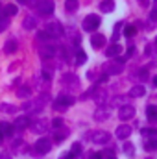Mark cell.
I'll return each instance as SVG.
<instances>
[{"label": "cell", "instance_id": "cell-1", "mask_svg": "<svg viewBox=\"0 0 157 159\" xmlns=\"http://www.w3.org/2000/svg\"><path fill=\"white\" fill-rule=\"evenodd\" d=\"M74 102H76V98H74V96H70V94H59V96H57V100L54 102V109L63 111V109L70 107Z\"/></svg>", "mask_w": 157, "mask_h": 159}, {"label": "cell", "instance_id": "cell-7", "mask_svg": "<svg viewBox=\"0 0 157 159\" xmlns=\"http://www.w3.org/2000/svg\"><path fill=\"white\" fill-rule=\"evenodd\" d=\"M44 102H46V98H44V96L35 98V100H32V102H26V104H24V109H26V111L39 113V111H43V107H44Z\"/></svg>", "mask_w": 157, "mask_h": 159}, {"label": "cell", "instance_id": "cell-13", "mask_svg": "<svg viewBox=\"0 0 157 159\" xmlns=\"http://www.w3.org/2000/svg\"><path fill=\"white\" fill-rule=\"evenodd\" d=\"M67 137H69V129H67L65 126L56 128V131H54V141H56V143H63Z\"/></svg>", "mask_w": 157, "mask_h": 159}, {"label": "cell", "instance_id": "cell-45", "mask_svg": "<svg viewBox=\"0 0 157 159\" xmlns=\"http://www.w3.org/2000/svg\"><path fill=\"white\" fill-rule=\"evenodd\" d=\"M20 2H26V0H20Z\"/></svg>", "mask_w": 157, "mask_h": 159}, {"label": "cell", "instance_id": "cell-19", "mask_svg": "<svg viewBox=\"0 0 157 159\" xmlns=\"http://www.w3.org/2000/svg\"><path fill=\"white\" fill-rule=\"evenodd\" d=\"M74 61H76V65H83L85 61H87V56H85V52L78 48V50H74Z\"/></svg>", "mask_w": 157, "mask_h": 159}, {"label": "cell", "instance_id": "cell-18", "mask_svg": "<svg viewBox=\"0 0 157 159\" xmlns=\"http://www.w3.org/2000/svg\"><path fill=\"white\" fill-rule=\"evenodd\" d=\"M146 94V89L142 87V85H133L131 89H129V96H133V98H141V96H144Z\"/></svg>", "mask_w": 157, "mask_h": 159}, {"label": "cell", "instance_id": "cell-3", "mask_svg": "<svg viewBox=\"0 0 157 159\" xmlns=\"http://www.w3.org/2000/svg\"><path fill=\"white\" fill-rule=\"evenodd\" d=\"M91 141L94 143V144H107L109 141H111V135L107 133V131H104V129H96V131H91Z\"/></svg>", "mask_w": 157, "mask_h": 159}, {"label": "cell", "instance_id": "cell-14", "mask_svg": "<svg viewBox=\"0 0 157 159\" xmlns=\"http://www.w3.org/2000/svg\"><path fill=\"white\" fill-rule=\"evenodd\" d=\"M122 54V46L118 44V43H113V44H109L107 48H105V56L107 57H117Z\"/></svg>", "mask_w": 157, "mask_h": 159}, {"label": "cell", "instance_id": "cell-9", "mask_svg": "<svg viewBox=\"0 0 157 159\" xmlns=\"http://www.w3.org/2000/svg\"><path fill=\"white\" fill-rule=\"evenodd\" d=\"M37 11H39V15H52L54 13V2L52 0H41V2H37Z\"/></svg>", "mask_w": 157, "mask_h": 159}, {"label": "cell", "instance_id": "cell-28", "mask_svg": "<svg viewBox=\"0 0 157 159\" xmlns=\"http://www.w3.org/2000/svg\"><path fill=\"white\" fill-rule=\"evenodd\" d=\"M41 56H43V57H52V56H56V48L48 44V46H44V48L41 50Z\"/></svg>", "mask_w": 157, "mask_h": 159}, {"label": "cell", "instance_id": "cell-24", "mask_svg": "<svg viewBox=\"0 0 157 159\" xmlns=\"http://www.w3.org/2000/svg\"><path fill=\"white\" fill-rule=\"evenodd\" d=\"M17 48H19V44H17V41L11 39L6 43V46H4V52L6 54H13V52H17Z\"/></svg>", "mask_w": 157, "mask_h": 159}, {"label": "cell", "instance_id": "cell-25", "mask_svg": "<svg viewBox=\"0 0 157 159\" xmlns=\"http://www.w3.org/2000/svg\"><path fill=\"white\" fill-rule=\"evenodd\" d=\"M78 7H79V2H78V0H67V2H65V9H67L69 13L78 11Z\"/></svg>", "mask_w": 157, "mask_h": 159}, {"label": "cell", "instance_id": "cell-15", "mask_svg": "<svg viewBox=\"0 0 157 159\" xmlns=\"http://www.w3.org/2000/svg\"><path fill=\"white\" fill-rule=\"evenodd\" d=\"M13 124H9V122H0V137L4 139V137H11L13 135Z\"/></svg>", "mask_w": 157, "mask_h": 159}, {"label": "cell", "instance_id": "cell-2", "mask_svg": "<svg viewBox=\"0 0 157 159\" xmlns=\"http://www.w3.org/2000/svg\"><path fill=\"white\" fill-rule=\"evenodd\" d=\"M50 150H52V141L46 139V137L39 139V141L34 144V152H35V156H44V154H48Z\"/></svg>", "mask_w": 157, "mask_h": 159}, {"label": "cell", "instance_id": "cell-43", "mask_svg": "<svg viewBox=\"0 0 157 159\" xmlns=\"http://www.w3.org/2000/svg\"><path fill=\"white\" fill-rule=\"evenodd\" d=\"M154 85H155V87H157V76H155V78H154Z\"/></svg>", "mask_w": 157, "mask_h": 159}, {"label": "cell", "instance_id": "cell-20", "mask_svg": "<svg viewBox=\"0 0 157 159\" xmlns=\"http://www.w3.org/2000/svg\"><path fill=\"white\" fill-rule=\"evenodd\" d=\"M141 133H142V137H144L146 141H150V139H157V129L155 128H144Z\"/></svg>", "mask_w": 157, "mask_h": 159}, {"label": "cell", "instance_id": "cell-27", "mask_svg": "<svg viewBox=\"0 0 157 159\" xmlns=\"http://www.w3.org/2000/svg\"><path fill=\"white\" fill-rule=\"evenodd\" d=\"M146 117H148V120H157V107L155 106H148L146 107Z\"/></svg>", "mask_w": 157, "mask_h": 159}, {"label": "cell", "instance_id": "cell-33", "mask_svg": "<svg viewBox=\"0 0 157 159\" xmlns=\"http://www.w3.org/2000/svg\"><path fill=\"white\" fill-rule=\"evenodd\" d=\"M15 106H11V104H0V111H4V113H15Z\"/></svg>", "mask_w": 157, "mask_h": 159}, {"label": "cell", "instance_id": "cell-10", "mask_svg": "<svg viewBox=\"0 0 157 159\" xmlns=\"http://www.w3.org/2000/svg\"><path fill=\"white\" fill-rule=\"evenodd\" d=\"M30 128H32L34 133H46V129L50 128V124H48L46 119H39V120H35V122H32Z\"/></svg>", "mask_w": 157, "mask_h": 159}, {"label": "cell", "instance_id": "cell-30", "mask_svg": "<svg viewBox=\"0 0 157 159\" xmlns=\"http://www.w3.org/2000/svg\"><path fill=\"white\" fill-rule=\"evenodd\" d=\"M135 34H137V28H135L133 24H128V26L124 28V35H126V37H129V39H131Z\"/></svg>", "mask_w": 157, "mask_h": 159}, {"label": "cell", "instance_id": "cell-35", "mask_svg": "<svg viewBox=\"0 0 157 159\" xmlns=\"http://www.w3.org/2000/svg\"><path fill=\"white\" fill-rule=\"evenodd\" d=\"M7 26H9V17H6V15H4V17H0V32H2V30H6Z\"/></svg>", "mask_w": 157, "mask_h": 159}, {"label": "cell", "instance_id": "cell-38", "mask_svg": "<svg viewBox=\"0 0 157 159\" xmlns=\"http://www.w3.org/2000/svg\"><path fill=\"white\" fill-rule=\"evenodd\" d=\"M39 39H41V41H50L52 37H50V35L46 34V30H44V32H41V34H39Z\"/></svg>", "mask_w": 157, "mask_h": 159}, {"label": "cell", "instance_id": "cell-34", "mask_svg": "<svg viewBox=\"0 0 157 159\" xmlns=\"http://www.w3.org/2000/svg\"><path fill=\"white\" fill-rule=\"evenodd\" d=\"M70 154H74L76 157H79V156H81V144H79V143H74V144H72Z\"/></svg>", "mask_w": 157, "mask_h": 159}, {"label": "cell", "instance_id": "cell-47", "mask_svg": "<svg viewBox=\"0 0 157 159\" xmlns=\"http://www.w3.org/2000/svg\"><path fill=\"white\" fill-rule=\"evenodd\" d=\"M0 139H2V137H0Z\"/></svg>", "mask_w": 157, "mask_h": 159}, {"label": "cell", "instance_id": "cell-23", "mask_svg": "<svg viewBox=\"0 0 157 159\" xmlns=\"http://www.w3.org/2000/svg\"><path fill=\"white\" fill-rule=\"evenodd\" d=\"M17 11H19L17 4H7V6H4V15H6V17H13V15H17Z\"/></svg>", "mask_w": 157, "mask_h": 159}, {"label": "cell", "instance_id": "cell-26", "mask_svg": "<svg viewBox=\"0 0 157 159\" xmlns=\"http://www.w3.org/2000/svg\"><path fill=\"white\" fill-rule=\"evenodd\" d=\"M76 76H72V74H65L63 76V83L65 85H69V87H78V81H76Z\"/></svg>", "mask_w": 157, "mask_h": 159}, {"label": "cell", "instance_id": "cell-5", "mask_svg": "<svg viewBox=\"0 0 157 159\" xmlns=\"http://www.w3.org/2000/svg\"><path fill=\"white\" fill-rule=\"evenodd\" d=\"M46 34H48L52 39H57V37H63L65 30H63V26H61L59 22L52 20V22H48V24H46Z\"/></svg>", "mask_w": 157, "mask_h": 159}, {"label": "cell", "instance_id": "cell-21", "mask_svg": "<svg viewBox=\"0 0 157 159\" xmlns=\"http://www.w3.org/2000/svg\"><path fill=\"white\" fill-rule=\"evenodd\" d=\"M100 9H102L104 13H111V11H115V2H113V0H104V2L100 4Z\"/></svg>", "mask_w": 157, "mask_h": 159}, {"label": "cell", "instance_id": "cell-6", "mask_svg": "<svg viewBox=\"0 0 157 159\" xmlns=\"http://www.w3.org/2000/svg\"><path fill=\"white\" fill-rule=\"evenodd\" d=\"M100 17L98 15H87L85 17V20H83V30L85 32H94L98 26H100Z\"/></svg>", "mask_w": 157, "mask_h": 159}, {"label": "cell", "instance_id": "cell-36", "mask_svg": "<svg viewBox=\"0 0 157 159\" xmlns=\"http://www.w3.org/2000/svg\"><path fill=\"white\" fill-rule=\"evenodd\" d=\"M150 20H152V24H157V7L150 11Z\"/></svg>", "mask_w": 157, "mask_h": 159}, {"label": "cell", "instance_id": "cell-11", "mask_svg": "<svg viewBox=\"0 0 157 159\" xmlns=\"http://www.w3.org/2000/svg\"><path fill=\"white\" fill-rule=\"evenodd\" d=\"M30 124H32L30 117H28V115H22V117H19V119L15 120L13 128H15V129H19V131H22V129H26V128H28Z\"/></svg>", "mask_w": 157, "mask_h": 159}, {"label": "cell", "instance_id": "cell-8", "mask_svg": "<svg viewBox=\"0 0 157 159\" xmlns=\"http://www.w3.org/2000/svg\"><path fill=\"white\" fill-rule=\"evenodd\" d=\"M135 117V107L133 106H129V104H124V106H120V109H118V119L120 120H129Z\"/></svg>", "mask_w": 157, "mask_h": 159}, {"label": "cell", "instance_id": "cell-39", "mask_svg": "<svg viewBox=\"0 0 157 159\" xmlns=\"http://www.w3.org/2000/svg\"><path fill=\"white\" fill-rule=\"evenodd\" d=\"M139 76H141L142 80H148V72H146V70L142 69V70H139Z\"/></svg>", "mask_w": 157, "mask_h": 159}, {"label": "cell", "instance_id": "cell-42", "mask_svg": "<svg viewBox=\"0 0 157 159\" xmlns=\"http://www.w3.org/2000/svg\"><path fill=\"white\" fill-rule=\"evenodd\" d=\"M141 4L142 6H150V0H141Z\"/></svg>", "mask_w": 157, "mask_h": 159}, {"label": "cell", "instance_id": "cell-31", "mask_svg": "<svg viewBox=\"0 0 157 159\" xmlns=\"http://www.w3.org/2000/svg\"><path fill=\"white\" fill-rule=\"evenodd\" d=\"M144 148L148 152H154L157 150V139H150V141H144Z\"/></svg>", "mask_w": 157, "mask_h": 159}, {"label": "cell", "instance_id": "cell-22", "mask_svg": "<svg viewBox=\"0 0 157 159\" xmlns=\"http://www.w3.org/2000/svg\"><path fill=\"white\" fill-rule=\"evenodd\" d=\"M22 26H24L26 30H34V28L37 26V19L32 17V15H28V17L24 19V22H22Z\"/></svg>", "mask_w": 157, "mask_h": 159}, {"label": "cell", "instance_id": "cell-16", "mask_svg": "<svg viewBox=\"0 0 157 159\" xmlns=\"http://www.w3.org/2000/svg\"><path fill=\"white\" fill-rule=\"evenodd\" d=\"M91 44H92L94 48H102V46H105V35H102V34H94V35H91Z\"/></svg>", "mask_w": 157, "mask_h": 159}, {"label": "cell", "instance_id": "cell-29", "mask_svg": "<svg viewBox=\"0 0 157 159\" xmlns=\"http://www.w3.org/2000/svg\"><path fill=\"white\" fill-rule=\"evenodd\" d=\"M124 154H126L128 157H133V156H135V146H133L131 143H124Z\"/></svg>", "mask_w": 157, "mask_h": 159}, {"label": "cell", "instance_id": "cell-41", "mask_svg": "<svg viewBox=\"0 0 157 159\" xmlns=\"http://www.w3.org/2000/svg\"><path fill=\"white\" fill-rule=\"evenodd\" d=\"M61 159H76V156L69 152V154H65V156H63V157H61Z\"/></svg>", "mask_w": 157, "mask_h": 159}, {"label": "cell", "instance_id": "cell-44", "mask_svg": "<svg viewBox=\"0 0 157 159\" xmlns=\"http://www.w3.org/2000/svg\"><path fill=\"white\" fill-rule=\"evenodd\" d=\"M155 44H157V37H155Z\"/></svg>", "mask_w": 157, "mask_h": 159}, {"label": "cell", "instance_id": "cell-40", "mask_svg": "<svg viewBox=\"0 0 157 159\" xmlns=\"http://www.w3.org/2000/svg\"><path fill=\"white\" fill-rule=\"evenodd\" d=\"M89 159H102V156H100L98 152H92V154H91V157H89Z\"/></svg>", "mask_w": 157, "mask_h": 159}, {"label": "cell", "instance_id": "cell-37", "mask_svg": "<svg viewBox=\"0 0 157 159\" xmlns=\"http://www.w3.org/2000/svg\"><path fill=\"white\" fill-rule=\"evenodd\" d=\"M63 124H65L63 119H54V122H52V126H54V128H61Z\"/></svg>", "mask_w": 157, "mask_h": 159}, {"label": "cell", "instance_id": "cell-46", "mask_svg": "<svg viewBox=\"0 0 157 159\" xmlns=\"http://www.w3.org/2000/svg\"><path fill=\"white\" fill-rule=\"evenodd\" d=\"M109 159H115V157H109Z\"/></svg>", "mask_w": 157, "mask_h": 159}, {"label": "cell", "instance_id": "cell-48", "mask_svg": "<svg viewBox=\"0 0 157 159\" xmlns=\"http://www.w3.org/2000/svg\"><path fill=\"white\" fill-rule=\"evenodd\" d=\"M148 159H150V157H148Z\"/></svg>", "mask_w": 157, "mask_h": 159}, {"label": "cell", "instance_id": "cell-32", "mask_svg": "<svg viewBox=\"0 0 157 159\" xmlns=\"http://www.w3.org/2000/svg\"><path fill=\"white\" fill-rule=\"evenodd\" d=\"M17 94H19L20 98H26V96L32 94V87H20V89L17 91Z\"/></svg>", "mask_w": 157, "mask_h": 159}, {"label": "cell", "instance_id": "cell-17", "mask_svg": "<svg viewBox=\"0 0 157 159\" xmlns=\"http://www.w3.org/2000/svg\"><path fill=\"white\" fill-rule=\"evenodd\" d=\"M109 119V111L105 109V107H98L96 111H94V120H98V122H104V120H107Z\"/></svg>", "mask_w": 157, "mask_h": 159}, {"label": "cell", "instance_id": "cell-4", "mask_svg": "<svg viewBox=\"0 0 157 159\" xmlns=\"http://www.w3.org/2000/svg\"><path fill=\"white\" fill-rule=\"evenodd\" d=\"M105 74L107 76H115V74H120L124 70V61L122 59H115V61H109L105 67H104Z\"/></svg>", "mask_w": 157, "mask_h": 159}, {"label": "cell", "instance_id": "cell-12", "mask_svg": "<svg viewBox=\"0 0 157 159\" xmlns=\"http://www.w3.org/2000/svg\"><path fill=\"white\" fill-rule=\"evenodd\" d=\"M131 126H128V124H120L117 128V131H115V135H117L118 139H128L129 135H131Z\"/></svg>", "mask_w": 157, "mask_h": 159}]
</instances>
